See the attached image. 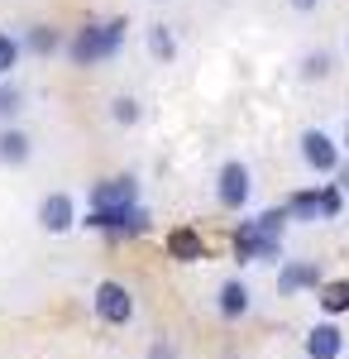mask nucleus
<instances>
[{
	"label": "nucleus",
	"instance_id": "22",
	"mask_svg": "<svg viewBox=\"0 0 349 359\" xmlns=\"http://www.w3.org/2000/svg\"><path fill=\"white\" fill-rule=\"evenodd\" d=\"M139 101L135 96H115V101H110V120H115V125H125V130H130V125H139Z\"/></svg>",
	"mask_w": 349,
	"mask_h": 359
},
{
	"label": "nucleus",
	"instance_id": "4",
	"mask_svg": "<svg viewBox=\"0 0 349 359\" xmlns=\"http://www.w3.org/2000/svg\"><path fill=\"white\" fill-rule=\"evenodd\" d=\"M249 196H254V172H249V163L244 158H225L220 172H215V201L225 211H244Z\"/></svg>",
	"mask_w": 349,
	"mask_h": 359
},
{
	"label": "nucleus",
	"instance_id": "6",
	"mask_svg": "<svg viewBox=\"0 0 349 359\" xmlns=\"http://www.w3.org/2000/svg\"><path fill=\"white\" fill-rule=\"evenodd\" d=\"M34 221H39V230H43V235H72V230H77V221H81L77 196H72V192H48L43 201H39Z\"/></svg>",
	"mask_w": 349,
	"mask_h": 359
},
{
	"label": "nucleus",
	"instance_id": "9",
	"mask_svg": "<svg viewBox=\"0 0 349 359\" xmlns=\"http://www.w3.org/2000/svg\"><path fill=\"white\" fill-rule=\"evenodd\" d=\"M325 273L316 259H282V269H278V297H296V292H306V287H321Z\"/></svg>",
	"mask_w": 349,
	"mask_h": 359
},
{
	"label": "nucleus",
	"instance_id": "16",
	"mask_svg": "<svg viewBox=\"0 0 349 359\" xmlns=\"http://www.w3.org/2000/svg\"><path fill=\"white\" fill-rule=\"evenodd\" d=\"M316 306L325 316H349V278H325L316 287Z\"/></svg>",
	"mask_w": 349,
	"mask_h": 359
},
{
	"label": "nucleus",
	"instance_id": "2",
	"mask_svg": "<svg viewBox=\"0 0 349 359\" xmlns=\"http://www.w3.org/2000/svg\"><path fill=\"white\" fill-rule=\"evenodd\" d=\"M296 154H301V163L311 168L316 177H330V172H340V163H345L340 139L330 135V130H321V125L301 130V139H296Z\"/></svg>",
	"mask_w": 349,
	"mask_h": 359
},
{
	"label": "nucleus",
	"instance_id": "7",
	"mask_svg": "<svg viewBox=\"0 0 349 359\" xmlns=\"http://www.w3.org/2000/svg\"><path fill=\"white\" fill-rule=\"evenodd\" d=\"M91 306H96V316H101L106 326H130V321H135V292H130L125 283H115V278L96 283Z\"/></svg>",
	"mask_w": 349,
	"mask_h": 359
},
{
	"label": "nucleus",
	"instance_id": "3",
	"mask_svg": "<svg viewBox=\"0 0 349 359\" xmlns=\"http://www.w3.org/2000/svg\"><path fill=\"white\" fill-rule=\"evenodd\" d=\"M77 225L86 230H96V235H110V240H120V235H144L153 216H149V206H125V211H86Z\"/></svg>",
	"mask_w": 349,
	"mask_h": 359
},
{
	"label": "nucleus",
	"instance_id": "14",
	"mask_svg": "<svg viewBox=\"0 0 349 359\" xmlns=\"http://www.w3.org/2000/svg\"><path fill=\"white\" fill-rule=\"evenodd\" d=\"M62 29H53V25H29L25 34H20V48L25 53H34V57H53V53H62Z\"/></svg>",
	"mask_w": 349,
	"mask_h": 359
},
{
	"label": "nucleus",
	"instance_id": "25",
	"mask_svg": "<svg viewBox=\"0 0 349 359\" xmlns=\"http://www.w3.org/2000/svg\"><path fill=\"white\" fill-rule=\"evenodd\" d=\"M340 149H349V130H345V139H340Z\"/></svg>",
	"mask_w": 349,
	"mask_h": 359
},
{
	"label": "nucleus",
	"instance_id": "15",
	"mask_svg": "<svg viewBox=\"0 0 349 359\" xmlns=\"http://www.w3.org/2000/svg\"><path fill=\"white\" fill-rule=\"evenodd\" d=\"M282 211H287V221H296V225H316L321 221V196H316V187H296V192L282 201Z\"/></svg>",
	"mask_w": 349,
	"mask_h": 359
},
{
	"label": "nucleus",
	"instance_id": "20",
	"mask_svg": "<svg viewBox=\"0 0 349 359\" xmlns=\"http://www.w3.org/2000/svg\"><path fill=\"white\" fill-rule=\"evenodd\" d=\"M316 196H321V221H340V211H345V187H340V182H321Z\"/></svg>",
	"mask_w": 349,
	"mask_h": 359
},
{
	"label": "nucleus",
	"instance_id": "17",
	"mask_svg": "<svg viewBox=\"0 0 349 359\" xmlns=\"http://www.w3.org/2000/svg\"><path fill=\"white\" fill-rule=\"evenodd\" d=\"M149 57L153 62H172L177 57V34H172V25H149Z\"/></svg>",
	"mask_w": 349,
	"mask_h": 359
},
{
	"label": "nucleus",
	"instance_id": "13",
	"mask_svg": "<svg viewBox=\"0 0 349 359\" xmlns=\"http://www.w3.org/2000/svg\"><path fill=\"white\" fill-rule=\"evenodd\" d=\"M34 158V135L20 125H5L0 130V168H25Z\"/></svg>",
	"mask_w": 349,
	"mask_h": 359
},
{
	"label": "nucleus",
	"instance_id": "23",
	"mask_svg": "<svg viewBox=\"0 0 349 359\" xmlns=\"http://www.w3.org/2000/svg\"><path fill=\"white\" fill-rule=\"evenodd\" d=\"M149 359H177V350H172L167 340H153V345H149Z\"/></svg>",
	"mask_w": 349,
	"mask_h": 359
},
{
	"label": "nucleus",
	"instance_id": "11",
	"mask_svg": "<svg viewBox=\"0 0 349 359\" xmlns=\"http://www.w3.org/2000/svg\"><path fill=\"white\" fill-rule=\"evenodd\" d=\"M345 355V331L335 321H316L306 331V359H340Z\"/></svg>",
	"mask_w": 349,
	"mask_h": 359
},
{
	"label": "nucleus",
	"instance_id": "8",
	"mask_svg": "<svg viewBox=\"0 0 349 359\" xmlns=\"http://www.w3.org/2000/svg\"><path fill=\"white\" fill-rule=\"evenodd\" d=\"M235 259L240 264H273V259H282V240H268L259 225H254V216L249 221H240V230H235Z\"/></svg>",
	"mask_w": 349,
	"mask_h": 359
},
{
	"label": "nucleus",
	"instance_id": "24",
	"mask_svg": "<svg viewBox=\"0 0 349 359\" xmlns=\"http://www.w3.org/2000/svg\"><path fill=\"white\" fill-rule=\"evenodd\" d=\"M287 5H292L296 15H311V10H316V5H321V0H287Z\"/></svg>",
	"mask_w": 349,
	"mask_h": 359
},
{
	"label": "nucleus",
	"instance_id": "1",
	"mask_svg": "<svg viewBox=\"0 0 349 359\" xmlns=\"http://www.w3.org/2000/svg\"><path fill=\"white\" fill-rule=\"evenodd\" d=\"M125 39H130V15H110V20H91V25H81L77 34L62 43V53L72 57V67H96V62L120 57Z\"/></svg>",
	"mask_w": 349,
	"mask_h": 359
},
{
	"label": "nucleus",
	"instance_id": "18",
	"mask_svg": "<svg viewBox=\"0 0 349 359\" xmlns=\"http://www.w3.org/2000/svg\"><path fill=\"white\" fill-rule=\"evenodd\" d=\"M335 72V53H325V48H316V53L301 57V82H325Z\"/></svg>",
	"mask_w": 349,
	"mask_h": 359
},
{
	"label": "nucleus",
	"instance_id": "19",
	"mask_svg": "<svg viewBox=\"0 0 349 359\" xmlns=\"http://www.w3.org/2000/svg\"><path fill=\"white\" fill-rule=\"evenodd\" d=\"M20 57H25V48H20V34H10V29H0V82L20 67Z\"/></svg>",
	"mask_w": 349,
	"mask_h": 359
},
{
	"label": "nucleus",
	"instance_id": "12",
	"mask_svg": "<svg viewBox=\"0 0 349 359\" xmlns=\"http://www.w3.org/2000/svg\"><path fill=\"white\" fill-rule=\"evenodd\" d=\"M167 259H177V264H206V240H201V230H191V225L167 230Z\"/></svg>",
	"mask_w": 349,
	"mask_h": 359
},
{
	"label": "nucleus",
	"instance_id": "5",
	"mask_svg": "<svg viewBox=\"0 0 349 359\" xmlns=\"http://www.w3.org/2000/svg\"><path fill=\"white\" fill-rule=\"evenodd\" d=\"M125 206H139V177L135 172L101 177L91 187V196H86V211H125Z\"/></svg>",
	"mask_w": 349,
	"mask_h": 359
},
{
	"label": "nucleus",
	"instance_id": "21",
	"mask_svg": "<svg viewBox=\"0 0 349 359\" xmlns=\"http://www.w3.org/2000/svg\"><path fill=\"white\" fill-rule=\"evenodd\" d=\"M20 111H25V91L5 77V82H0V120H5V125H15V115H20Z\"/></svg>",
	"mask_w": 349,
	"mask_h": 359
},
{
	"label": "nucleus",
	"instance_id": "10",
	"mask_svg": "<svg viewBox=\"0 0 349 359\" xmlns=\"http://www.w3.org/2000/svg\"><path fill=\"white\" fill-rule=\"evenodd\" d=\"M249 306H254V292H249V283H244V278H225V283L215 287V311H220L225 321L249 316Z\"/></svg>",
	"mask_w": 349,
	"mask_h": 359
}]
</instances>
